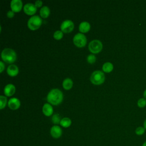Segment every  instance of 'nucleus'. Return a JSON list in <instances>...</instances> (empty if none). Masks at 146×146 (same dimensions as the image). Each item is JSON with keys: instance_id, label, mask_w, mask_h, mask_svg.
I'll return each mask as SVG.
<instances>
[{"instance_id": "cd10ccee", "label": "nucleus", "mask_w": 146, "mask_h": 146, "mask_svg": "<svg viewBox=\"0 0 146 146\" xmlns=\"http://www.w3.org/2000/svg\"><path fill=\"white\" fill-rule=\"evenodd\" d=\"M0 66H1V68H0V71L2 72L3 71V70L5 68V64L3 63V62L2 61H0Z\"/></svg>"}, {"instance_id": "9b49d317", "label": "nucleus", "mask_w": 146, "mask_h": 146, "mask_svg": "<svg viewBox=\"0 0 146 146\" xmlns=\"http://www.w3.org/2000/svg\"><path fill=\"white\" fill-rule=\"evenodd\" d=\"M10 6L12 11L14 12H18L22 9V2L21 0H12L10 3Z\"/></svg>"}, {"instance_id": "ddd939ff", "label": "nucleus", "mask_w": 146, "mask_h": 146, "mask_svg": "<svg viewBox=\"0 0 146 146\" xmlns=\"http://www.w3.org/2000/svg\"><path fill=\"white\" fill-rule=\"evenodd\" d=\"M15 91V87L13 84H8L4 88V93L7 96L13 95Z\"/></svg>"}, {"instance_id": "0eeeda50", "label": "nucleus", "mask_w": 146, "mask_h": 146, "mask_svg": "<svg viewBox=\"0 0 146 146\" xmlns=\"http://www.w3.org/2000/svg\"><path fill=\"white\" fill-rule=\"evenodd\" d=\"M74 24L73 22L70 19H66L60 25L61 31L65 33H70L71 31H72V30L74 29Z\"/></svg>"}, {"instance_id": "20e7f679", "label": "nucleus", "mask_w": 146, "mask_h": 146, "mask_svg": "<svg viewBox=\"0 0 146 146\" xmlns=\"http://www.w3.org/2000/svg\"><path fill=\"white\" fill-rule=\"evenodd\" d=\"M42 23L41 18L38 15H33L30 17L27 22L29 28L32 30H35L38 29Z\"/></svg>"}, {"instance_id": "f257e3e1", "label": "nucleus", "mask_w": 146, "mask_h": 146, "mask_svg": "<svg viewBox=\"0 0 146 146\" xmlns=\"http://www.w3.org/2000/svg\"><path fill=\"white\" fill-rule=\"evenodd\" d=\"M63 98V95L62 92L58 88L52 89L48 93L47 96V102L53 105L60 104L62 102Z\"/></svg>"}, {"instance_id": "bb28decb", "label": "nucleus", "mask_w": 146, "mask_h": 146, "mask_svg": "<svg viewBox=\"0 0 146 146\" xmlns=\"http://www.w3.org/2000/svg\"><path fill=\"white\" fill-rule=\"evenodd\" d=\"M35 5L36 7H40L42 5V1L40 0H38L35 2Z\"/></svg>"}, {"instance_id": "6ab92c4d", "label": "nucleus", "mask_w": 146, "mask_h": 146, "mask_svg": "<svg viewBox=\"0 0 146 146\" xmlns=\"http://www.w3.org/2000/svg\"><path fill=\"white\" fill-rule=\"evenodd\" d=\"M113 68V64L111 62H109L104 63L102 66V69H103V71H104L106 72H110L112 71Z\"/></svg>"}, {"instance_id": "a211bd4d", "label": "nucleus", "mask_w": 146, "mask_h": 146, "mask_svg": "<svg viewBox=\"0 0 146 146\" xmlns=\"http://www.w3.org/2000/svg\"><path fill=\"white\" fill-rule=\"evenodd\" d=\"M71 120L70 118L65 117L61 119L60 125L64 128H68L71 125Z\"/></svg>"}, {"instance_id": "7c9ffc66", "label": "nucleus", "mask_w": 146, "mask_h": 146, "mask_svg": "<svg viewBox=\"0 0 146 146\" xmlns=\"http://www.w3.org/2000/svg\"><path fill=\"white\" fill-rule=\"evenodd\" d=\"M142 146H146V141H145L143 144Z\"/></svg>"}, {"instance_id": "c85d7f7f", "label": "nucleus", "mask_w": 146, "mask_h": 146, "mask_svg": "<svg viewBox=\"0 0 146 146\" xmlns=\"http://www.w3.org/2000/svg\"><path fill=\"white\" fill-rule=\"evenodd\" d=\"M143 96H144V98L146 99V89L145 90V91L143 92Z\"/></svg>"}, {"instance_id": "423d86ee", "label": "nucleus", "mask_w": 146, "mask_h": 146, "mask_svg": "<svg viewBox=\"0 0 146 146\" xmlns=\"http://www.w3.org/2000/svg\"><path fill=\"white\" fill-rule=\"evenodd\" d=\"M103 47V44L101 41L98 39H94L91 41L88 44L89 50L92 53L99 52Z\"/></svg>"}, {"instance_id": "1a4fd4ad", "label": "nucleus", "mask_w": 146, "mask_h": 146, "mask_svg": "<svg viewBox=\"0 0 146 146\" xmlns=\"http://www.w3.org/2000/svg\"><path fill=\"white\" fill-rule=\"evenodd\" d=\"M23 10L26 14L33 15L36 11V7L35 4L32 3H27L23 6Z\"/></svg>"}, {"instance_id": "dca6fc26", "label": "nucleus", "mask_w": 146, "mask_h": 146, "mask_svg": "<svg viewBox=\"0 0 146 146\" xmlns=\"http://www.w3.org/2000/svg\"><path fill=\"white\" fill-rule=\"evenodd\" d=\"M73 85V82L71 80V79L69 78H67L63 80V83H62V86L63 87L65 90H70L72 88Z\"/></svg>"}, {"instance_id": "a878e982", "label": "nucleus", "mask_w": 146, "mask_h": 146, "mask_svg": "<svg viewBox=\"0 0 146 146\" xmlns=\"http://www.w3.org/2000/svg\"><path fill=\"white\" fill-rule=\"evenodd\" d=\"M7 15L9 18H11L14 16V12L13 11H8L7 13Z\"/></svg>"}, {"instance_id": "2eb2a0df", "label": "nucleus", "mask_w": 146, "mask_h": 146, "mask_svg": "<svg viewBox=\"0 0 146 146\" xmlns=\"http://www.w3.org/2000/svg\"><path fill=\"white\" fill-rule=\"evenodd\" d=\"M79 29L82 33H87L90 29V24L87 21L82 22L79 25Z\"/></svg>"}, {"instance_id": "393cba45", "label": "nucleus", "mask_w": 146, "mask_h": 146, "mask_svg": "<svg viewBox=\"0 0 146 146\" xmlns=\"http://www.w3.org/2000/svg\"><path fill=\"white\" fill-rule=\"evenodd\" d=\"M87 60L89 63L92 64L96 61V56L94 54H89L87 57Z\"/></svg>"}, {"instance_id": "5701e85b", "label": "nucleus", "mask_w": 146, "mask_h": 146, "mask_svg": "<svg viewBox=\"0 0 146 146\" xmlns=\"http://www.w3.org/2000/svg\"><path fill=\"white\" fill-rule=\"evenodd\" d=\"M137 106L140 108H143L146 106V99L145 98H140L137 103Z\"/></svg>"}, {"instance_id": "4468645a", "label": "nucleus", "mask_w": 146, "mask_h": 146, "mask_svg": "<svg viewBox=\"0 0 146 146\" xmlns=\"http://www.w3.org/2000/svg\"><path fill=\"white\" fill-rule=\"evenodd\" d=\"M42 111L44 115L47 116H51L53 113V108L48 103H45L42 107Z\"/></svg>"}, {"instance_id": "412c9836", "label": "nucleus", "mask_w": 146, "mask_h": 146, "mask_svg": "<svg viewBox=\"0 0 146 146\" xmlns=\"http://www.w3.org/2000/svg\"><path fill=\"white\" fill-rule=\"evenodd\" d=\"M0 101H1V105H0V108L2 110L3 109L6 104L7 103V98L5 96L1 95L0 96Z\"/></svg>"}, {"instance_id": "6e6552de", "label": "nucleus", "mask_w": 146, "mask_h": 146, "mask_svg": "<svg viewBox=\"0 0 146 146\" xmlns=\"http://www.w3.org/2000/svg\"><path fill=\"white\" fill-rule=\"evenodd\" d=\"M50 135L53 138L58 139L62 135V129L59 125H54L50 129Z\"/></svg>"}, {"instance_id": "f3484780", "label": "nucleus", "mask_w": 146, "mask_h": 146, "mask_svg": "<svg viewBox=\"0 0 146 146\" xmlns=\"http://www.w3.org/2000/svg\"><path fill=\"white\" fill-rule=\"evenodd\" d=\"M39 13H40V15L42 18H46L48 17V15L50 14V9L48 6H44L40 9Z\"/></svg>"}, {"instance_id": "7ed1b4c3", "label": "nucleus", "mask_w": 146, "mask_h": 146, "mask_svg": "<svg viewBox=\"0 0 146 146\" xmlns=\"http://www.w3.org/2000/svg\"><path fill=\"white\" fill-rule=\"evenodd\" d=\"M105 80V76L104 73L100 70H96L94 71L91 76L90 80L91 82L96 85L100 84L104 82Z\"/></svg>"}, {"instance_id": "f8f14e48", "label": "nucleus", "mask_w": 146, "mask_h": 146, "mask_svg": "<svg viewBox=\"0 0 146 146\" xmlns=\"http://www.w3.org/2000/svg\"><path fill=\"white\" fill-rule=\"evenodd\" d=\"M19 72V69L17 66L14 64L9 65L7 68V72L9 75L11 76H16Z\"/></svg>"}, {"instance_id": "f03ea898", "label": "nucleus", "mask_w": 146, "mask_h": 146, "mask_svg": "<svg viewBox=\"0 0 146 146\" xmlns=\"http://www.w3.org/2000/svg\"><path fill=\"white\" fill-rule=\"evenodd\" d=\"M1 58L5 62L12 63L17 59V54L14 50L10 48H5L2 51Z\"/></svg>"}, {"instance_id": "9d476101", "label": "nucleus", "mask_w": 146, "mask_h": 146, "mask_svg": "<svg viewBox=\"0 0 146 146\" xmlns=\"http://www.w3.org/2000/svg\"><path fill=\"white\" fill-rule=\"evenodd\" d=\"M20 105L21 102L17 98H12L8 101V106L11 110H15L20 107Z\"/></svg>"}, {"instance_id": "39448f33", "label": "nucleus", "mask_w": 146, "mask_h": 146, "mask_svg": "<svg viewBox=\"0 0 146 146\" xmlns=\"http://www.w3.org/2000/svg\"><path fill=\"white\" fill-rule=\"evenodd\" d=\"M73 42L75 45L78 47H84L87 43L86 36L83 33H77L73 38Z\"/></svg>"}, {"instance_id": "b1692460", "label": "nucleus", "mask_w": 146, "mask_h": 146, "mask_svg": "<svg viewBox=\"0 0 146 146\" xmlns=\"http://www.w3.org/2000/svg\"><path fill=\"white\" fill-rule=\"evenodd\" d=\"M63 35V33L60 30H57L54 32L53 36L56 39H60Z\"/></svg>"}, {"instance_id": "aec40b11", "label": "nucleus", "mask_w": 146, "mask_h": 146, "mask_svg": "<svg viewBox=\"0 0 146 146\" xmlns=\"http://www.w3.org/2000/svg\"><path fill=\"white\" fill-rule=\"evenodd\" d=\"M61 118L60 116H59V115L58 113H55L52 115V118H51V120L52 122L54 124H60V120H61Z\"/></svg>"}, {"instance_id": "4be33fe9", "label": "nucleus", "mask_w": 146, "mask_h": 146, "mask_svg": "<svg viewBox=\"0 0 146 146\" xmlns=\"http://www.w3.org/2000/svg\"><path fill=\"white\" fill-rule=\"evenodd\" d=\"M145 129L144 127H138L135 129V133L138 136H141L145 133Z\"/></svg>"}, {"instance_id": "c756f323", "label": "nucleus", "mask_w": 146, "mask_h": 146, "mask_svg": "<svg viewBox=\"0 0 146 146\" xmlns=\"http://www.w3.org/2000/svg\"><path fill=\"white\" fill-rule=\"evenodd\" d=\"M143 125H144V128L146 129V119L144 120V123H143Z\"/></svg>"}]
</instances>
